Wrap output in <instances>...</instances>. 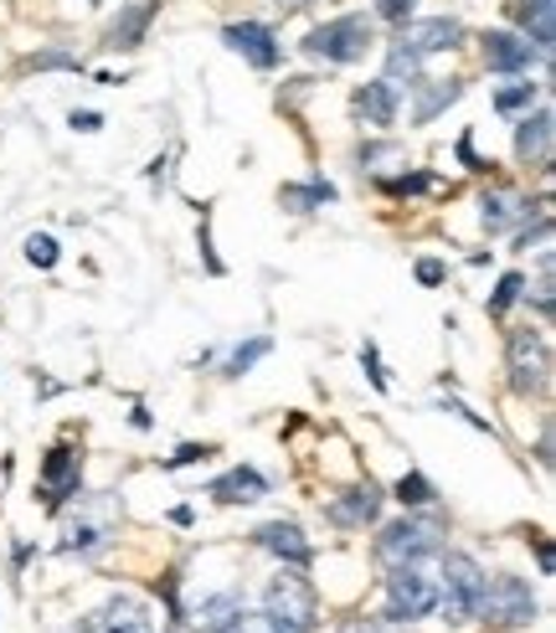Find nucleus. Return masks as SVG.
<instances>
[{
  "mask_svg": "<svg viewBox=\"0 0 556 633\" xmlns=\"http://www.w3.org/2000/svg\"><path fill=\"white\" fill-rule=\"evenodd\" d=\"M201 257H207V268H211V273H222V257L211 253V226H207V217H201Z\"/></svg>",
  "mask_w": 556,
  "mask_h": 633,
  "instance_id": "58836bf2",
  "label": "nucleus"
},
{
  "mask_svg": "<svg viewBox=\"0 0 556 633\" xmlns=\"http://www.w3.org/2000/svg\"><path fill=\"white\" fill-rule=\"evenodd\" d=\"M42 489H46V505L57 510V505H67V499H77V489H83V474H77V453L73 449H52L42 464Z\"/></svg>",
  "mask_w": 556,
  "mask_h": 633,
  "instance_id": "9d476101",
  "label": "nucleus"
},
{
  "mask_svg": "<svg viewBox=\"0 0 556 633\" xmlns=\"http://www.w3.org/2000/svg\"><path fill=\"white\" fill-rule=\"evenodd\" d=\"M73 129H77V135H98V129H104V114L83 108V114H73Z\"/></svg>",
  "mask_w": 556,
  "mask_h": 633,
  "instance_id": "4c0bfd02",
  "label": "nucleus"
},
{
  "mask_svg": "<svg viewBox=\"0 0 556 633\" xmlns=\"http://www.w3.org/2000/svg\"><path fill=\"white\" fill-rule=\"evenodd\" d=\"M93 629L98 633H155V623L139 598H108L104 613L93 619Z\"/></svg>",
  "mask_w": 556,
  "mask_h": 633,
  "instance_id": "4468645a",
  "label": "nucleus"
},
{
  "mask_svg": "<svg viewBox=\"0 0 556 633\" xmlns=\"http://www.w3.org/2000/svg\"><path fill=\"white\" fill-rule=\"evenodd\" d=\"M325 201H335V186L319 181V176L310 186H284V207H294V211H315Z\"/></svg>",
  "mask_w": 556,
  "mask_h": 633,
  "instance_id": "393cba45",
  "label": "nucleus"
},
{
  "mask_svg": "<svg viewBox=\"0 0 556 633\" xmlns=\"http://www.w3.org/2000/svg\"><path fill=\"white\" fill-rule=\"evenodd\" d=\"M397 499H402L407 510H418V505H433L438 489L422 479V474H402V479H397Z\"/></svg>",
  "mask_w": 556,
  "mask_h": 633,
  "instance_id": "cd10ccee",
  "label": "nucleus"
},
{
  "mask_svg": "<svg viewBox=\"0 0 556 633\" xmlns=\"http://www.w3.org/2000/svg\"><path fill=\"white\" fill-rule=\"evenodd\" d=\"M263 603H269V619H279L284 629L294 633H310L315 629V613H319V598L315 588L300 577V567H289V572H279L269 582V592H263Z\"/></svg>",
  "mask_w": 556,
  "mask_h": 633,
  "instance_id": "20e7f679",
  "label": "nucleus"
},
{
  "mask_svg": "<svg viewBox=\"0 0 556 633\" xmlns=\"http://www.w3.org/2000/svg\"><path fill=\"white\" fill-rule=\"evenodd\" d=\"M222 42L232 46L238 57L253 62V67H263V73L284 62V46H279V36H273V31L263 27V21H232V27L222 31Z\"/></svg>",
  "mask_w": 556,
  "mask_h": 633,
  "instance_id": "6e6552de",
  "label": "nucleus"
},
{
  "mask_svg": "<svg viewBox=\"0 0 556 633\" xmlns=\"http://www.w3.org/2000/svg\"><path fill=\"white\" fill-rule=\"evenodd\" d=\"M300 46L310 52V57H325V62H335V67H350V62H361L376 46V27L366 21V15H335V21H325V27L310 31Z\"/></svg>",
  "mask_w": 556,
  "mask_h": 633,
  "instance_id": "f257e3e1",
  "label": "nucleus"
},
{
  "mask_svg": "<svg viewBox=\"0 0 556 633\" xmlns=\"http://www.w3.org/2000/svg\"><path fill=\"white\" fill-rule=\"evenodd\" d=\"M27 257L36 268H52V263H57V242L46 238V232H36V238H27Z\"/></svg>",
  "mask_w": 556,
  "mask_h": 633,
  "instance_id": "7c9ffc66",
  "label": "nucleus"
},
{
  "mask_svg": "<svg viewBox=\"0 0 556 633\" xmlns=\"http://www.w3.org/2000/svg\"><path fill=\"white\" fill-rule=\"evenodd\" d=\"M521 21H526V42L542 52V57H552V42H556V0H531V6H521Z\"/></svg>",
  "mask_w": 556,
  "mask_h": 633,
  "instance_id": "aec40b11",
  "label": "nucleus"
},
{
  "mask_svg": "<svg viewBox=\"0 0 556 633\" xmlns=\"http://www.w3.org/2000/svg\"><path fill=\"white\" fill-rule=\"evenodd\" d=\"M238 608H242V592H211V598H201V608H196V623L207 633H217Z\"/></svg>",
  "mask_w": 556,
  "mask_h": 633,
  "instance_id": "4be33fe9",
  "label": "nucleus"
},
{
  "mask_svg": "<svg viewBox=\"0 0 556 633\" xmlns=\"http://www.w3.org/2000/svg\"><path fill=\"white\" fill-rule=\"evenodd\" d=\"M531 98H536V83H515V88L495 93V108L500 114H521V108H531Z\"/></svg>",
  "mask_w": 556,
  "mask_h": 633,
  "instance_id": "c756f323",
  "label": "nucleus"
},
{
  "mask_svg": "<svg viewBox=\"0 0 556 633\" xmlns=\"http://www.w3.org/2000/svg\"><path fill=\"white\" fill-rule=\"evenodd\" d=\"M484 567L469 551H449L443 557V582H438V608L449 613L453 623L464 619H480V603H484Z\"/></svg>",
  "mask_w": 556,
  "mask_h": 633,
  "instance_id": "f03ea898",
  "label": "nucleus"
},
{
  "mask_svg": "<svg viewBox=\"0 0 556 633\" xmlns=\"http://www.w3.org/2000/svg\"><path fill=\"white\" fill-rule=\"evenodd\" d=\"M376 510H381V489H376L371 479L356 484V489H346L340 499H331V515L340 520V526H371Z\"/></svg>",
  "mask_w": 556,
  "mask_h": 633,
  "instance_id": "f3484780",
  "label": "nucleus"
},
{
  "mask_svg": "<svg viewBox=\"0 0 556 633\" xmlns=\"http://www.w3.org/2000/svg\"><path fill=\"white\" fill-rule=\"evenodd\" d=\"M211 495L222 499V505H253V499H263V495H269V479H263L258 468L238 464V468H227L222 479L211 484Z\"/></svg>",
  "mask_w": 556,
  "mask_h": 633,
  "instance_id": "2eb2a0df",
  "label": "nucleus"
},
{
  "mask_svg": "<svg viewBox=\"0 0 556 633\" xmlns=\"http://www.w3.org/2000/svg\"><path fill=\"white\" fill-rule=\"evenodd\" d=\"M438 546H443V526L438 520H397V526H387L381 536H376V557L391 561V567H402V561H422L433 557Z\"/></svg>",
  "mask_w": 556,
  "mask_h": 633,
  "instance_id": "39448f33",
  "label": "nucleus"
},
{
  "mask_svg": "<svg viewBox=\"0 0 556 633\" xmlns=\"http://www.w3.org/2000/svg\"><path fill=\"white\" fill-rule=\"evenodd\" d=\"M340 633H381V623L376 619H346L340 623Z\"/></svg>",
  "mask_w": 556,
  "mask_h": 633,
  "instance_id": "a19ab883",
  "label": "nucleus"
},
{
  "mask_svg": "<svg viewBox=\"0 0 556 633\" xmlns=\"http://www.w3.org/2000/svg\"><path fill=\"white\" fill-rule=\"evenodd\" d=\"M279 6H300V0H279Z\"/></svg>",
  "mask_w": 556,
  "mask_h": 633,
  "instance_id": "79ce46f5",
  "label": "nucleus"
},
{
  "mask_svg": "<svg viewBox=\"0 0 556 633\" xmlns=\"http://www.w3.org/2000/svg\"><path fill=\"white\" fill-rule=\"evenodd\" d=\"M531 57H536V46L526 36H515V31H490L484 36V67L490 73H526Z\"/></svg>",
  "mask_w": 556,
  "mask_h": 633,
  "instance_id": "ddd939ff",
  "label": "nucleus"
},
{
  "mask_svg": "<svg viewBox=\"0 0 556 633\" xmlns=\"http://www.w3.org/2000/svg\"><path fill=\"white\" fill-rule=\"evenodd\" d=\"M480 222L484 226H490V232H505V226H511V222H521V217H526V201H521V197H511V191H495V197H484L480 201Z\"/></svg>",
  "mask_w": 556,
  "mask_h": 633,
  "instance_id": "412c9836",
  "label": "nucleus"
},
{
  "mask_svg": "<svg viewBox=\"0 0 556 633\" xmlns=\"http://www.w3.org/2000/svg\"><path fill=\"white\" fill-rule=\"evenodd\" d=\"M155 15H160V0H129V6L119 11V21L104 31V46H114V52H129V46H139Z\"/></svg>",
  "mask_w": 556,
  "mask_h": 633,
  "instance_id": "f8f14e48",
  "label": "nucleus"
},
{
  "mask_svg": "<svg viewBox=\"0 0 556 633\" xmlns=\"http://www.w3.org/2000/svg\"><path fill=\"white\" fill-rule=\"evenodd\" d=\"M170 633H176V629H170Z\"/></svg>",
  "mask_w": 556,
  "mask_h": 633,
  "instance_id": "c03bdc74",
  "label": "nucleus"
},
{
  "mask_svg": "<svg viewBox=\"0 0 556 633\" xmlns=\"http://www.w3.org/2000/svg\"><path fill=\"white\" fill-rule=\"evenodd\" d=\"M418 88V104H412V124H433L443 108L464 93V83L459 77H422V83H412Z\"/></svg>",
  "mask_w": 556,
  "mask_h": 633,
  "instance_id": "dca6fc26",
  "label": "nucleus"
},
{
  "mask_svg": "<svg viewBox=\"0 0 556 633\" xmlns=\"http://www.w3.org/2000/svg\"><path fill=\"white\" fill-rule=\"evenodd\" d=\"M443 273H449V268H443L438 257H422V263H418V284L433 288V284H443Z\"/></svg>",
  "mask_w": 556,
  "mask_h": 633,
  "instance_id": "c9c22d12",
  "label": "nucleus"
},
{
  "mask_svg": "<svg viewBox=\"0 0 556 633\" xmlns=\"http://www.w3.org/2000/svg\"><path fill=\"white\" fill-rule=\"evenodd\" d=\"M412 6H418V0H376V15H381V21H397V27H402L407 15H412Z\"/></svg>",
  "mask_w": 556,
  "mask_h": 633,
  "instance_id": "72a5a7b5",
  "label": "nucleus"
},
{
  "mask_svg": "<svg viewBox=\"0 0 556 633\" xmlns=\"http://www.w3.org/2000/svg\"><path fill=\"white\" fill-rule=\"evenodd\" d=\"M356 114H361L366 124H376V129H387V124H397V83H366V88H356Z\"/></svg>",
  "mask_w": 556,
  "mask_h": 633,
  "instance_id": "a211bd4d",
  "label": "nucleus"
},
{
  "mask_svg": "<svg viewBox=\"0 0 556 633\" xmlns=\"http://www.w3.org/2000/svg\"><path fill=\"white\" fill-rule=\"evenodd\" d=\"M480 613L500 629H526L536 619V592L521 582V577H495V582H484V603Z\"/></svg>",
  "mask_w": 556,
  "mask_h": 633,
  "instance_id": "0eeeda50",
  "label": "nucleus"
},
{
  "mask_svg": "<svg viewBox=\"0 0 556 633\" xmlns=\"http://www.w3.org/2000/svg\"><path fill=\"white\" fill-rule=\"evenodd\" d=\"M211 453H217V449H211V443H186V449H176V453H170V458H166V468L201 464V458H211Z\"/></svg>",
  "mask_w": 556,
  "mask_h": 633,
  "instance_id": "2f4dec72",
  "label": "nucleus"
},
{
  "mask_svg": "<svg viewBox=\"0 0 556 633\" xmlns=\"http://www.w3.org/2000/svg\"><path fill=\"white\" fill-rule=\"evenodd\" d=\"M552 381V350L542 330H511V387L521 397H542Z\"/></svg>",
  "mask_w": 556,
  "mask_h": 633,
  "instance_id": "423d86ee",
  "label": "nucleus"
},
{
  "mask_svg": "<svg viewBox=\"0 0 556 633\" xmlns=\"http://www.w3.org/2000/svg\"><path fill=\"white\" fill-rule=\"evenodd\" d=\"M438 608V577L422 567V561H402L391 567L387 577V619L391 623H412V619H428Z\"/></svg>",
  "mask_w": 556,
  "mask_h": 633,
  "instance_id": "7ed1b4c3",
  "label": "nucleus"
},
{
  "mask_svg": "<svg viewBox=\"0 0 556 633\" xmlns=\"http://www.w3.org/2000/svg\"><path fill=\"white\" fill-rule=\"evenodd\" d=\"M269 350H273V340H269V335H258V340H248V346H238V350H232V356H227V377H242V371H253V366L263 361Z\"/></svg>",
  "mask_w": 556,
  "mask_h": 633,
  "instance_id": "bb28decb",
  "label": "nucleus"
},
{
  "mask_svg": "<svg viewBox=\"0 0 556 633\" xmlns=\"http://www.w3.org/2000/svg\"><path fill=\"white\" fill-rule=\"evenodd\" d=\"M361 366H366V377H371L376 392H387V371H381V361H376V346L361 350Z\"/></svg>",
  "mask_w": 556,
  "mask_h": 633,
  "instance_id": "f704fd0d",
  "label": "nucleus"
},
{
  "mask_svg": "<svg viewBox=\"0 0 556 633\" xmlns=\"http://www.w3.org/2000/svg\"><path fill=\"white\" fill-rule=\"evenodd\" d=\"M93 6H98V0H93Z\"/></svg>",
  "mask_w": 556,
  "mask_h": 633,
  "instance_id": "37998d69",
  "label": "nucleus"
},
{
  "mask_svg": "<svg viewBox=\"0 0 556 633\" xmlns=\"http://www.w3.org/2000/svg\"><path fill=\"white\" fill-rule=\"evenodd\" d=\"M459 36H464V27H459L453 15H422V21H402V46H412L418 57H428V52H449V46H459Z\"/></svg>",
  "mask_w": 556,
  "mask_h": 633,
  "instance_id": "1a4fd4ad",
  "label": "nucleus"
},
{
  "mask_svg": "<svg viewBox=\"0 0 556 633\" xmlns=\"http://www.w3.org/2000/svg\"><path fill=\"white\" fill-rule=\"evenodd\" d=\"M459 160H464L469 170H490V166H484V160H480V155H474V139H469V135L459 139Z\"/></svg>",
  "mask_w": 556,
  "mask_h": 633,
  "instance_id": "ea45409f",
  "label": "nucleus"
},
{
  "mask_svg": "<svg viewBox=\"0 0 556 633\" xmlns=\"http://www.w3.org/2000/svg\"><path fill=\"white\" fill-rule=\"evenodd\" d=\"M253 541L263 546V551H273V557H284L289 567H310V557H315V546L304 541V530L294 526V520H269V526H258Z\"/></svg>",
  "mask_w": 556,
  "mask_h": 633,
  "instance_id": "9b49d317",
  "label": "nucleus"
},
{
  "mask_svg": "<svg viewBox=\"0 0 556 633\" xmlns=\"http://www.w3.org/2000/svg\"><path fill=\"white\" fill-rule=\"evenodd\" d=\"M108 541V515L104 520H73L67 536H62V551H93V546Z\"/></svg>",
  "mask_w": 556,
  "mask_h": 633,
  "instance_id": "b1692460",
  "label": "nucleus"
},
{
  "mask_svg": "<svg viewBox=\"0 0 556 633\" xmlns=\"http://www.w3.org/2000/svg\"><path fill=\"white\" fill-rule=\"evenodd\" d=\"M521 294H526V278H521V273H505V278H500V288H495V299H490V315H505V309H511Z\"/></svg>",
  "mask_w": 556,
  "mask_h": 633,
  "instance_id": "c85d7f7f",
  "label": "nucleus"
},
{
  "mask_svg": "<svg viewBox=\"0 0 556 633\" xmlns=\"http://www.w3.org/2000/svg\"><path fill=\"white\" fill-rule=\"evenodd\" d=\"M31 67H77V57H73V52H36Z\"/></svg>",
  "mask_w": 556,
  "mask_h": 633,
  "instance_id": "e433bc0d",
  "label": "nucleus"
},
{
  "mask_svg": "<svg viewBox=\"0 0 556 633\" xmlns=\"http://www.w3.org/2000/svg\"><path fill=\"white\" fill-rule=\"evenodd\" d=\"M387 83H407V88H412V83H422V57L412 52V46L397 42L387 52Z\"/></svg>",
  "mask_w": 556,
  "mask_h": 633,
  "instance_id": "5701e85b",
  "label": "nucleus"
},
{
  "mask_svg": "<svg viewBox=\"0 0 556 633\" xmlns=\"http://www.w3.org/2000/svg\"><path fill=\"white\" fill-rule=\"evenodd\" d=\"M433 186V176H397V181H381V191L387 197H412V191H428Z\"/></svg>",
  "mask_w": 556,
  "mask_h": 633,
  "instance_id": "473e14b6",
  "label": "nucleus"
},
{
  "mask_svg": "<svg viewBox=\"0 0 556 633\" xmlns=\"http://www.w3.org/2000/svg\"><path fill=\"white\" fill-rule=\"evenodd\" d=\"M515 155L521 160H546L552 155V108H536L515 129Z\"/></svg>",
  "mask_w": 556,
  "mask_h": 633,
  "instance_id": "6ab92c4d",
  "label": "nucleus"
},
{
  "mask_svg": "<svg viewBox=\"0 0 556 633\" xmlns=\"http://www.w3.org/2000/svg\"><path fill=\"white\" fill-rule=\"evenodd\" d=\"M217 633H294V629H284V623L269 619V613H242V608H238V613H232Z\"/></svg>",
  "mask_w": 556,
  "mask_h": 633,
  "instance_id": "a878e982",
  "label": "nucleus"
}]
</instances>
